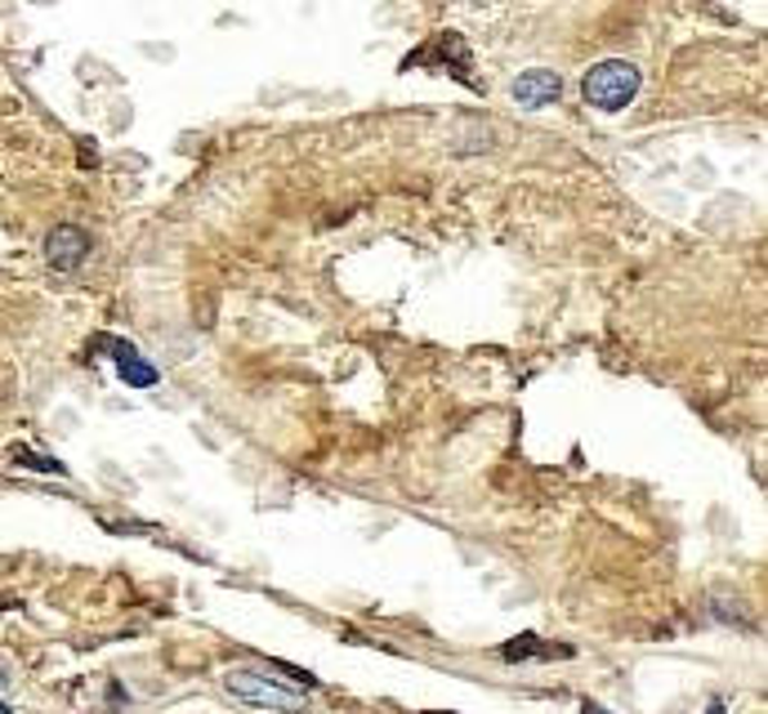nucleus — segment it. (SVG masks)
<instances>
[{
	"instance_id": "6",
	"label": "nucleus",
	"mask_w": 768,
	"mask_h": 714,
	"mask_svg": "<svg viewBox=\"0 0 768 714\" xmlns=\"http://www.w3.org/2000/svg\"><path fill=\"white\" fill-rule=\"evenodd\" d=\"M505 661H523V657H568V648H550V643H540L536 634H518L501 648Z\"/></svg>"
},
{
	"instance_id": "1",
	"label": "nucleus",
	"mask_w": 768,
	"mask_h": 714,
	"mask_svg": "<svg viewBox=\"0 0 768 714\" xmlns=\"http://www.w3.org/2000/svg\"><path fill=\"white\" fill-rule=\"evenodd\" d=\"M224 687H229V696H238V701H246V705H260V710L299 714V710L308 705V687L282 683V679L269 674V670H229V674H224Z\"/></svg>"
},
{
	"instance_id": "3",
	"label": "nucleus",
	"mask_w": 768,
	"mask_h": 714,
	"mask_svg": "<svg viewBox=\"0 0 768 714\" xmlns=\"http://www.w3.org/2000/svg\"><path fill=\"white\" fill-rule=\"evenodd\" d=\"M90 232L85 228H76V223H59V228H50V237H45V264L54 269V273H72V269H81L85 260H90Z\"/></svg>"
},
{
	"instance_id": "7",
	"label": "nucleus",
	"mask_w": 768,
	"mask_h": 714,
	"mask_svg": "<svg viewBox=\"0 0 768 714\" xmlns=\"http://www.w3.org/2000/svg\"><path fill=\"white\" fill-rule=\"evenodd\" d=\"M14 460H19V464H32V469H45V473H63V464H59V460H45V455H32L28 447H19V451H14Z\"/></svg>"
},
{
	"instance_id": "4",
	"label": "nucleus",
	"mask_w": 768,
	"mask_h": 714,
	"mask_svg": "<svg viewBox=\"0 0 768 714\" xmlns=\"http://www.w3.org/2000/svg\"><path fill=\"white\" fill-rule=\"evenodd\" d=\"M103 353H113V363H117V371H122V380L130 385V389H152L161 376H157V367L148 363V357L135 348V344H126V339H113V335H103V339H94Z\"/></svg>"
},
{
	"instance_id": "5",
	"label": "nucleus",
	"mask_w": 768,
	"mask_h": 714,
	"mask_svg": "<svg viewBox=\"0 0 768 714\" xmlns=\"http://www.w3.org/2000/svg\"><path fill=\"white\" fill-rule=\"evenodd\" d=\"M509 94H514V103H523V107H550V103L564 98V76L550 72V67H527V72L509 85Z\"/></svg>"
},
{
	"instance_id": "9",
	"label": "nucleus",
	"mask_w": 768,
	"mask_h": 714,
	"mask_svg": "<svg viewBox=\"0 0 768 714\" xmlns=\"http://www.w3.org/2000/svg\"><path fill=\"white\" fill-rule=\"evenodd\" d=\"M0 714H14V710H10V705H6V701H0Z\"/></svg>"
},
{
	"instance_id": "2",
	"label": "nucleus",
	"mask_w": 768,
	"mask_h": 714,
	"mask_svg": "<svg viewBox=\"0 0 768 714\" xmlns=\"http://www.w3.org/2000/svg\"><path fill=\"white\" fill-rule=\"evenodd\" d=\"M639 85H643V76H639L634 63H625V59H603V63H595V67L586 72L581 94H586V103L599 107V112H621V107L634 103Z\"/></svg>"
},
{
	"instance_id": "8",
	"label": "nucleus",
	"mask_w": 768,
	"mask_h": 714,
	"mask_svg": "<svg viewBox=\"0 0 768 714\" xmlns=\"http://www.w3.org/2000/svg\"><path fill=\"white\" fill-rule=\"evenodd\" d=\"M581 714H608V710H599L595 701H586V705H581Z\"/></svg>"
}]
</instances>
